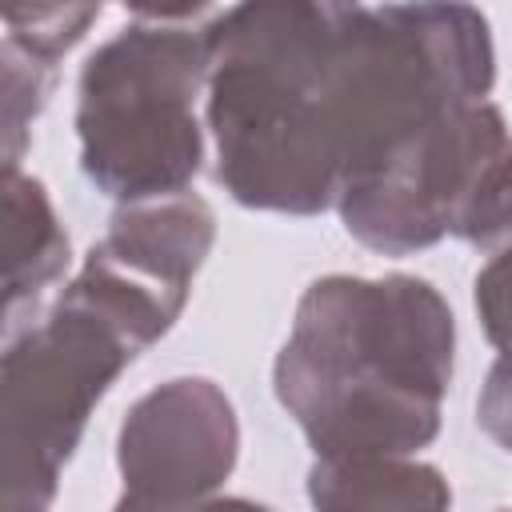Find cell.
Returning <instances> with one entry per match:
<instances>
[{"label":"cell","instance_id":"1","mask_svg":"<svg viewBox=\"0 0 512 512\" xmlns=\"http://www.w3.org/2000/svg\"><path fill=\"white\" fill-rule=\"evenodd\" d=\"M372 36L360 0H236L204 32L216 180L260 212L336 204Z\"/></svg>","mask_w":512,"mask_h":512},{"label":"cell","instance_id":"2","mask_svg":"<svg viewBox=\"0 0 512 512\" xmlns=\"http://www.w3.org/2000/svg\"><path fill=\"white\" fill-rule=\"evenodd\" d=\"M456 320L420 276H324L272 364L276 400L316 456H412L440 432Z\"/></svg>","mask_w":512,"mask_h":512},{"label":"cell","instance_id":"3","mask_svg":"<svg viewBox=\"0 0 512 512\" xmlns=\"http://www.w3.org/2000/svg\"><path fill=\"white\" fill-rule=\"evenodd\" d=\"M172 316L108 264L84 268L24 332H8L0 376V508L40 512L56 500L84 424L116 376L164 332Z\"/></svg>","mask_w":512,"mask_h":512},{"label":"cell","instance_id":"4","mask_svg":"<svg viewBox=\"0 0 512 512\" xmlns=\"http://www.w3.org/2000/svg\"><path fill=\"white\" fill-rule=\"evenodd\" d=\"M200 88L204 36L132 24L100 44L76 88L84 176L120 204L184 192L204 160Z\"/></svg>","mask_w":512,"mask_h":512},{"label":"cell","instance_id":"5","mask_svg":"<svg viewBox=\"0 0 512 512\" xmlns=\"http://www.w3.org/2000/svg\"><path fill=\"white\" fill-rule=\"evenodd\" d=\"M512 156V132L496 104L476 100L408 140L376 172L340 188L344 228L372 252L412 256L444 236L476 204L492 172Z\"/></svg>","mask_w":512,"mask_h":512},{"label":"cell","instance_id":"6","mask_svg":"<svg viewBox=\"0 0 512 512\" xmlns=\"http://www.w3.org/2000/svg\"><path fill=\"white\" fill-rule=\"evenodd\" d=\"M240 452L236 408L220 384L176 376L144 392L116 440L120 500L116 508H192L212 500Z\"/></svg>","mask_w":512,"mask_h":512},{"label":"cell","instance_id":"7","mask_svg":"<svg viewBox=\"0 0 512 512\" xmlns=\"http://www.w3.org/2000/svg\"><path fill=\"white\" fill-rule=\"evenodd\" d=\"M212 240H216L212 208L200 196L176 192L160 200L124 204L112 216L100 248H108L116 260H124L140 276L164 284L168 292L188 296L192 276L212 252Z\"/></svg>","mask_w":512,"mask_h":512},{"label":"cell","instance_id":"8","mask_svg":"<svg viewBox=\"0 0 512 512\" xmlns=\"http://www.w3.org/2000/svg\"><path fill=\"white\" fill-rule=\"evenodd\" d=\"M308 500L324 512L356 508H448L452 488L440 468L412 456H316L308 472Z\"/></svg>","mask_w":512,"mask_h":512},{"label":"cell","instance_id":"9","mask_svg":"<svg viewBox=\"0 0 512 512\" xmlns=\"http://www.w3.org/2000/svg\"><path fill=\"white\" fill-rule=\"evenodd\" d=\"M4 312H16L36 300L68 268V236L56 220V208L44 184L20 164H4Z\"/></svg>","mask_w":512,"mask_h":512},{"label":"cell","instance_id":"10","mask_svg":"<svg viewBox=\"0 0 512 512\" xmlns=\"http://www.w3.org/2000/svg\"><path fill=\"white\" fill-rule=\"evenodd\" d=\"M0 60H4V164H20L28 124L36 120V112L48 100L52 60L12 36H4Z\"/></svg>","mask_w":512,"mask_h":512},{"label":"cell","instance_id":"11","mask_svg":"<svg viewBox=\"0 0 512 512\" xmlns=\"http://www.w3.org/2000/svg\"><path fill=\"white\" fill-rule=\"evenodd\" d=\"M476 316L484 336L500 356L512 360V240L492 252V260L476 272Z\"/></svg>","mask_w":512,"mask_h":512},{"label":"cell","instance_id":"12","mask_svg":"<svg viewBox=\"0 0 512 512\" xmlns=\"http://www.w3.org/2000/svg\"><path fill=\"white\" fill-rule=\"evenodd\" d=\"M456 236L476 248H500L512 240V156L480 188V196L468 208V216L460 220Z\"/></svg>","mask_w":512,"mask_h":512},{"label":"cell","instance_id":"13","mask_svg":"<svg viewBox=\"0 0 512 512\" xmlns=\"http://www.w3.org/2000/svg\"><path fill=\"white\" fill-rule=\"evenodd\" d=\"M476 420L500 448L512 452V360L508 356H500L484 376V388L476 396Z\"/></svg>","mask_w":512,"mask_h":512},{"label":"cell","instance_id":"14","mask_svg":"<svg viewBox=\"0 0 512 512\" xmlns=\"http://www.w3.org/2000/svg\"><path fill=\"white\" fill-rule=\"evenodd\" d=\"M128 12L144 16V20H188L196 12H204L212 0H120Z\"/></svg>","mask_w":512,"mask_h":512}]
</instances>
